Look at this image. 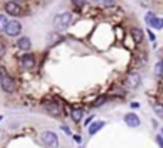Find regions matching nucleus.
Listing matches in <instances>:
<instances>
[{
  "instance_id": "13",
  "label": "nucleus",
  "mask_w": 163,
  "mask_h": 148,
  "mask_svg": "<svg viewBox=\"0 0 163 148\" xmlns=\"http://www.w3.org/2000/svg\"><path fill=\"white\" fill-rule=\"evenodd\" d=\"M103 125H105V123L103 121H95L90 127H89V134L90 135H95L96 132L100 130V128H103Z\"/></svg>"
},
{
  "instance_id": "26",
  "label": "nucleus",
  "mask_w": 163,
  "mask_h": 148,
  "mask_svg": "<svg viewBox=\"0 0 163 148\" xmlns=\"http://www.w3.org/2000/svg\"><path fill=\"white\" fill-rule=\"evenodd\" d=\"M3 77V71H2V68H0V78Z\"/></svg>"
},
{
  "instance_id": "21",
  "label": "nucleus",
  "mask_w": 163,
  "mask_h": 148,
  "mask_svg": "<svg viewBox=\"0 0 163 148\" xmlns=\"http://www.w3.org/2000/svg\"><path fill=\"white\" fill-rule=\"evenodd\" d=\"M116 4V0H103V6L105 7H112Z\"/></svg>"
},
{
  "instance_id": "28",
  "label": "nucleus",
  "mask_w": 163,
  "mask_h": 148,
  "mask_svg": "<svg viewBox=\"0 0 163 148\" xmlns=\"http://www.w3.org/2000/svg\"><path fill=\"white\" fill-rule=\"evenodd\" d=\"M162 134H163V128H162Z\"/></svg>"
},
{
  "instance_id": "30",
  "label": "nucleus",
  "mask_w": 163,
  "mask_h": 148,
  "mask_svg": "<svg viewBox=\"0 0 163 148\" xmlns=\"http://www.w3.org/2000/svg\"><path fill=\"white\" fill-rule=\"evenodd\" d=\"M80 148H83V147H80Z\"/></svg>"
},
{
  "instance_id": "17",
  "label": "nucleus",
  "mask_w": 163,
  "mask_h": 148,
  "mask_svg": "<svg viewBox=\"0 0 163 148\" xmlns=\"http://www.w3.org/2000/svg\"><path fill=\"white\" fill-rule=\"evenodd\" d=\"M62 40V36H59L57 33H53L52 36H49V41H50V44H56L57 41Z\"/></svg>"
},
{
  "instance_id": "19",
  "label": "nucleus",
  "mask_w": 163,
  "mask_h": 148,
  "mask_svg": "<svg viewBox=\"0 0 163 148\" xmlns=\"http://www.w3.org/2000/svg\"><path fill=\"white\" fill-rule=\"evenodd\" d=\"M105 101H106V97H105V95H102V97H99L97 100L95 101V104H93V105H95V107H100L102 104H105Z\"/></svg>"
},
{
  "instance_id": "12",
  "label": "nucleus",
  "mask_w": 163,
  "mask_h": 148,
  "mask_svg": "<svg viewBox=\"0 0 163 148\" xmlns=\"http://www.w3.org/2000/svg\"><path fill=\"white\" fill-rule=\"evenodd\" d=\"M132 37H133V40H135V43H142L143 41V31L140 30V29H132Z\"/></svg>"
},
{
  "instance_id": "16",
  "label": "nucleus",
  "mask_w": 163,
  "mask_h": 148,
  "mask_svg": "<svg viewBox=\"0 0 163 148\" xmlns=\"http://www.w3.org/2000/svg\"><path fill=\"white\" fill-rule=\"evenodd\" d=\"M152 105H153V110H155V113H156L160 118H163V105L162 104H157V103H155V104H152Z\"/></svg>"
},
{
  "instance_id": "10",
  "label": "nucleus",
  "mask_w": 163,
  "mask_h": 148,
  "mask_svg": "<svg viewBox=\"0 0 163 148\" xmlns=\"http://www.w3.org/2000/svg\"><path fill=\"white\" fill-rule=\"evenodd\" d=\"M44 108L50 113V114H53V115H57V114H60V107H59L56 103H47V104H44Z\"/></svg>"
},
{
  "instance_id": "15",
  "label": "nucleus",
  "mask_w": 163,
  "mask_h": 148,
  "mask_svg": "<svg viewBox=\"0 0 163 148\" xmlns=\"http://www.w3.org/2000/svg\"><path fill=\"white\" fill-rule=\"evenodd\" d=\"M155 76H156V77H162L163 76V63L162 61H160V63H157L156 66H155Z\"/></svg>"
},
{
  "instance_id": "18",
  "label": "nucleus",
  "mask_w": 163,
  "mask_h": 148,
  "mask_svg": "<svg viewBox=\"0 0 163 148\" xmlns=\"http://www.w3.org/2000/svg\"><path fill=\"white\" fill-rule=\"evenodd\" d=\"M6 24H7V19H6V16L0 14V31H3L4 29H6Z\"/></svg>"
},
{
  "instance_id": "8",
  "label": "nucleus",
  "mask_w": 163,
  "mask_h": 148,
  "mask_svg": "<svg viewBox=\"0 0 163 148\" xmlns=\"http://www.w3.org/2000/svg\"><path fill=\"white\" fill-rule=\"evenodd\" d=\"M125 123L129 125V127H139L140 120H139V117H137L136 114H133V113H129V114L125 115Z\"/></svg>"
},
{
  "instance_id": "22",
  "label": "nucleus",
  "mask_w": 163,
  "mask_h": 148,
  "mask_svg": "<svg viewBox=\"0 0 163 148\" xmlns=\"http://www.w3.org/2000/svg\"><path fill=\"white\" fill-rule=\"evenodd\" d=\"M4 54H6V47H4L3 43H0V58L3 57Z\"/></svg>"
},
{
  "instance_id": "25",
  "label": "nucleus",
  "mask_w": 163,
  "mask_h": 148,
  "mask_svg": "<svg viewBox=\"0 0 163 148\" xmlns=\"http://www.w3.org/2000/svg\"><path fill=\"white\" fill-rule=\"evenodd\" d=\"M62 130H63V131H66L67 134H70V131H69V128H67V127H62Z\"/></svg>"
},
{
  "instance_id": "3",
  "label": "nucleus",
  "mask_w": 163,
  "mask_h": 148,
  "mask_svg": "<svg viewBox=\"0 0 163 148\" xmlns=\"http://www.w3.org/2000/svg\"><path fill=\"white\" fill-rule=\"evenodd\" d=\"M42 141L50 148H57L59 147V138L53 131H44L42 134Z\"/></svg>"
},
{
  "instance_id": "7",
  "label": "nucleus",
  "mask_w": 163,
  "mask_h": 148,
  "mask_svg": "<svg viewBox=\"0 0 163 148\" xmlns=\"http://www.w3.org/2000/svg\"><path fill=\"white\" fill-rule=\"evenodd\" d=\"M22 64H23V67L26 70H32L34 67V64H36V60H34L33 54H24L23 58H22Z\"/></svg>"
},
{
  "instance_id": "23",
  "label": "nucleus",
  "mask_w": 163,
  "mask_h": 148,
  "mask_svg": "<svg viewBox=\"0 0 163 148\" xmlns=\"http://www.w3.org/2000/svg\"><path fill=\"white\" fill-rule=\"evenodd\" d=\"M156 142L159 144V147H160V148H163V137L157 135V137H156Z\"/></svg>"
},
{
  "instance_id": "20",
  "label": "nucleus",
  "mask_w": 163,
  "mask_h": 148,
  "mask_svg": "<svg viewBox=\"0 0 163 148\" xmlns=\"http://www.w3.org/2000/svg\"><path fill=\"white\" fill-rule=\"evenodd\" d=\"M72 3L75 4L76 7H82L86 4V0H72Z\"/></svg>"
},
{
  "instance_id": "24",
  "label": "nucleus",
  "mask_w": 163,
  "mask_h": 148,
  "mask_svg": "<svg viewBox=\"0 0 163 148\" xmlns=\"http://www.w3.org/2000/svg\"><path fill=\"white\" fill-rule=\"evenodd\" d=\"M147 33H149V39H150V40H152V41H155V40H156V36H155V34H153L152 31H150V30H147Z\"/></svg>"
},
{
  "instance_id": "4",
  "label": "nucleus",
  "mask_w": 163,
  "mask_h": 148,
  "mask_svg": "<svg viewBox=\"0 0 163 148\" xmlns=\"http://www.w3.org/2000/svg\"><path fill=\"white\" fill-rule=\"evenodd\" d=\"M0 84H2V88H3L6 93H13V91L16 90L14 80L10 76H3V77L0 78Z\"/></svg>"
},
{
  "instance_id": "11",
  "label": "nucleus",
  "mask_w": 163,
  "mask_h": 148,
  "mask_svg": "<svg viewBox=\"0 0 163 148\" xmlns=\"http://www.w3.org/2000/svg\"><path fill=\"white\" fill-rule=\"evenodd\" d=\"M147 24H149V26H152L153 29H157V30H159V29H162V27H163V19H159V17L153 16L152 19L147 21Z\"/></svg>"
},
{
  "instance_id": "14",
  "label": "nucleus",
  "mask_w": 163,
  "mask_h": 148,
  "mask_svg": "<svg viewBox=\"0 0 163 148\" xmlns=\"http://www.w3.org/2000/svg\"><path fill=\"white\" fill-rule=\"evenodd\" d=\"M70 115H72V118H73V121L79 123L82 120V117H83V111L82 110H73Z\"/></svg>"
},
{
  "instance_id": "5",
  "label": "nucleus",
  "mask_w": 163,
  "mask_h": 148,
  "mask_svg": "<svg viewBox=\"0 0 163 148\" xmlns=\"http://www.w3.org/2000/svg\"><path fill=\"white\" fill-rule=\"evenodd\" d=\"M4 10H6L7 14H10V16H20L22 14V7L19 6L16 2H9V3H6Z\"/></svg>"
},
{
  "instance_id": "2",
  "label": "nucleus",
  "mask_w": 163,
  "mask_h": 148,
  "mask_svg": "<svg viewBox=\"0 0 163 148\" xmlns=\"http://www.w3.org/2000/svg\"><path fill=\"white\" fill-rule=\"evenodd\" d=\"M4 31H6L7 36H10V37L19 36V34L22 33V24H20V21H17V20H10V21H7Z\"/></svg>"
},
{
  "instance_id": "1",
  "label": "nucleus",
  "mask_w": 163,
  "mask_h": 148,
  "mask_svg": "<svg viewBox=\"0 0 163 148\" xmlns=\"http://www.w3.org/2000/svg\"><path fill=\"white\" fill-rule=\"evenodd\" d=\"M70 23H72V14L67 13V12H66V13L57 14L53 20V26L57 31H65L66 29L70 26Z\"/></svg>"
},
{
  "instance_id": "29",
  "label": "nucleus",
  "mask_w": 163,
  "mask_h": 148,
  "mask_svg": "<svg viewBox=\"0 0 163 148\" xmlns=\"http://www.w3.org/2000/svg\"><path fill=\"white\" fill-rule=\"evenodd\" d=\"M0 120H2V117H0Z\"/></svg>"
},
{
  "instance_id": "6",
  "label": "nucleus",
  "mask_w": 163,
  "mask_h": 148,
  "mask_svg": "<svg viewBox=\"0 0 163 148\" xmlns=\"http://www.w3.org/2000/svg\"><path fill=\"white\" fill-rule=\"evenodd\" d=\"M140 84V74L139 73H130L126 78V86L129 88H136Z\"/></svg>"
},
{
  "instance_id": "9",
  "label": "nucleus",
  "mask_w": 163,
  "mask_h": 148,
  "mask_svg": "<svg viewBox=\"0 0 163 148\" xmlns=\"http://www.w3.org/2000/svg\"><path fill=\"white\" fill-rule=\"evenodd\" d=\"M17 47L20 49V50H24V51L30 50V47H32L30 39H29V37H20V39L17 40Z\"/></svg>"
},
{
  "instance_id": "27",
  "label": "nucleus",
  "mask_w": 163,
  "mask_h": 148,
  "mask_svg": "<svg viewBox=\"0 0 163 148\" xmlns=\"http://www.w3.org/2000/svg\"><path fill=\"white\" fill-rule=\"evenodd\" d=\"M92 2H95V3H96V2H99V0H92Z\"/></svg>"
}]
</instances>
